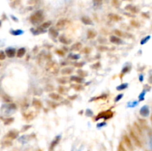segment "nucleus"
<instances>
[{"instance_id": "nucleus-5", "label": "nucleus", "mask_w": 152, "mask_h": 151, "mask_svg": "<svg viewBox=\"0 0 152 151\" xmlns=\"http://www.w3.org/2000/svg\"><path fill=\"white\" fill-rule=\"evenodd\" d=\"M18 135H19V132H17L16 130H10V131H9L7 133L6 137L8 139H10V140H13V139H16L17 136H18Z\"/></svg>"}, {"instance_id": "nucleus-25", "label": "nucleus", "mask_w": 152, "mask_h": 151, "mask_svg": "<svg viewBox=\"0 0 152 151\" xmlns=\"http://www.w3.org/2000/svg\"><path fill=\"white\" fill-rule=\"evenodd\" d=\"M108 96L107 95H102V96H97V97H93L92 98L90 102H93V101H97V100H99V99H103V100H105V99H107Z\"/></svg>"}, {"instance_id": "nucleus-48", "label": "nucleus", "mask_w": 152, "mask_h": 151, "mask_svg": "<svg viewBox=\"0 0 152 151\" xmlns=\"http://www.w3.org/2000/svg\"><path fill=\"white\" fill-rule=\"evenodd\" d=\"M100 67V63L99 62H97V63H96V64H93V66L91 67L92 68H95V69H97V68H99Z\"/></svg>"}, {"instance_id": "nucleus-36", "label": "nucleus", "mask_w": 152, "mask_h": 151, "mask_svg": "<svg viewBox=\"0 0 152 151\" xmlns=\"http://www.w3.org/2000/svg\"><path fill=\"white\" fill-rule=\"evenodd\" d=\"M117 151H126L125 148L123 146V143H119V145H118Z\"/></svg>"}, {"instance_id": "nucleus-23", "label": "nucleus", "mask_w": 152, "mask_h": 151, "mask_svg": "<svg viewBox=\"0 0 152 151\" xmlns=\"http://www.w3.org/2000/svg\"><path fill=\"white\" fill-rule=\"evenodd\" d=\"M59 40L60 42H62V44H70V42H71V41L68 39L65 36H59Z\"/></svg>"}, {"instance_id": "nucleus-21", "label": "nucleus", "mask_w": 152, "mask_h": 151, "mask_svg": "<svg viewBox=\"0 0 152 151\" xmlns=\"http://www.w3.org/2000/svg\"><path fill=\"white\" fill-rule=\"evenodd\" d=\"M50 25H51V22H50V21L46 22H44V23H42V24L40 25L39 29H41V30L47 29V28H50Z\"/></svg>"}, {"instance_id": "nucleus-18", "label": "nucleus", "mask_w": 152, "mask_h": 151, "mask_svg": "<svg viewBox=\"0 0 152 151\" xmlns=\"http://www.w3.org/2000/svg\"><path fill=\"white\" fill-rule=\"evenodd\" d=\"M25 53H26V50H25V48H20L18 50L16 56H17L18 58H22V56H25Z\"/></svg>"}, {"instance_id": "nucleus-11", "label": "nucleus", "mask_w": 152, "mask_h": 151, "mask_svg": "<svg viewBox=\"0 0 152 151\" xmlns=\"http://www.w3.org/2000/svg\"><path fill=\"white\" fill-rule=\"evenodd\" d=\"M49 97L51 99H54V100H56V101H60V100H62V99H63L62 97L59 95V94H57V93H51L49 94Z\"/></svg>"}, {"instance_id": "nucleus-26", "label": "nucleus", "mask_w": 152, "mask_h": 151, "mask_svg": "<svg viewBox=\"0 0 152 151\" xmlns=\"http://www.w3.org/2000/svg\"><path fill=\"white\" fill-rule=\"evenodd\" d=\"M10 33H11V34L14 35V36H20V35L22 34L24 32L22 30H11Z\"/></svg>"}, {"instance_id": "nucleus-33", "label": "nucleus", "mask_w": 152, "mask_h": 151, "mask_svg": "<svg viewBox=\"0 0 152 151\" xmlns=\"http://www.w3.org/2000/svg\"><path fill=\"white\" fill-rule=\"evenodd\" d=\"M58 91H59V93H62V94H65L68 91V90H65V87H62V86H60L58 88Z\"/></svg>"}, {"instance_id": "nucleus-56", "label": "nucleus", "mask_w": 152, "mask_h": 151, "mask_svg": "<svg viewBox=\"0 0 152 151\" xmlns=\"http://www.w3.org/2000/svg\"><path fill=\"white\" fill-rule=\"evenodd\" d=\"M145 151H148V150H145Z\"/></svg>"}, {"instance_id": "nucleus-44", "label": "nucleus", "mask_w": 152, "mask_h": 151, "mask_svg": "<svg viewBox=\"0 0 152 151\" xmlns=\"http://www.w3.org/2000/svg\"><path fill=\"white\" fill-rule=\"evenodd\" d=\"M58 82L60 83V84H65L67 83V80L65 78H59L58 79Z\"/></svg>"}, {"instance_id": "nucleus-43", "label": "nucleus", "mask_w": 152, "mask_h": 151, "mask_svg": "<svg viewBox=\"0 0 152 151\" xmlns=\"http://www.w3.org/2000/svg\"><path fill=\"white\" fill-rule=\"evenodd\" d=\"M123 97V94H119L115 98V100H114V101H115V102H119V100H120V99H121Z\"/></svg>"}, {"instance_id": "nucleus-46", "label": "nucleus", "mask_w": 152, "mask_h": 151, "mask_svg": "<svg viewBox=\"0 0 152 151\" xmlns=\"http://www.w3.org/2000/svg\"><path fill=\"white\" fill-rule=\"evenodd\" d=\"M90 52H91V48H85L83 50V53L84 54H89Z\"/></svg>"}, {"instance_id": "nucleus-12", "label": "nucleus", "mask_w": 152, "mask_h": 151, "mask_svg": "<svg viewBox=\"0 0 152 151\" xmlns=\"http://www.w3.org/2000/svg\"><path fill=\"white\" fill-rule=\"evenodd\" d=\"M81 20H82L83 23H84L85 24H87V25H92V24H93L92 20L90 18H88V17H87V16H83V17H82Z\"/></svg>"}, {"instance_id": "nucleus-31", "label": "nucleus", "mask_w": 152, "mask_h": 151, "mask_svg": "<svg viewBox=\"0 0 152 151\" xmlns=\"http://www.w3.org/2000/svg\"><path fill=\"white\" fill-rule=\"evenodd\" d=\"M71 87H73V88H74V90H77V91L82 90L83 89V87L82 85H80V84H72Z\"/></svg>"}, {"instance_id": "nucleus-19", "label": "nucleus", "mask_w": 152, "mask_h": 151, "mask_svg": "<svg viewBox=\"0 0 152 151\" xmlns=\"http://www.w3.org/2000/svg\"><path fill=\"white\" fill-rule=\"evenodd\" d=\"M71 80L73 81V82H75L79 83V84L83 83L84 82L83 78H82V77H79V76H71Z\"/></svg>"}, {"instance_id": "nucleus-45", "label": "nucleus", "mask_w": 152, "mask_h": 151, "mask_svg": "<svg viewBox=\"0 0 152 151\" xmlns=\"http://www.w3.org/2000/svg\"><path fill=\"white\" fill-rule=\"evenodd\" d=\"M6 58V54H5L4 51H1V54H0V59L1 60H4Z\"/></svg>"}, {"instance_id": "nucleus-39", "label": "nucleus", "mask_w": 152, "mask_h": 151, "mask_svg": "<svg viewBox=\"0 0 152 151\" xmlns=\"http://www.w3.org/2000/svg\"><path fill=\"white\" fill-rule=\"evenodd\" d=\"M131 25L134 26V28H139V27L140 26V23H139L138 22H136V21H131Z\"/></svg>"}, {"instance_id": "nucleus-51", "label": "nucleus", "mask_w": 152, "mask_h": 151, "mask_svg": "<svg viewBox=\"0 0 152 151\" xmlns=\"http://www.w3.org/2000/svg\"><path fill=\"white\" fill-rule=\"evenodd\" d=\"M37 1H38V0H30L28 3L30 4V5H33V4H35L36 2H37Z\"/></svg>"}, {"instance_id": "nucleus-3", "label": "nucleus", "mask_w": 152, "mask_h": 151, "mask_svg": "<svg viewBox=\"0 0 152 151\" xmlns=\"http://www.w3.org/2000/svg\"><path fill=\"white\" fill-rule=\"evenodd\" d=\"M129 133H130L131 137L132 138L133 141H134L135 145H136L137 147H142V143H141V141L140 140L139 137L137 136V134H136V133L134 132V130H131V129H130V130H129Z\"/></svg>"}, {"instance_id": "nucleus-35", "label": "nucleus", "mask_w": 152, "mask_h": 151, "mask_svg": "<svg viewBox=\"0 0 152 151\" xmlns=\"http://www.w3.org/2000/svg\"><path fill=\"white\" fill-rule=\"evenodd\" d=\"M114 33H115V34H117L119 36H125V34H124L121 30H114Z\"/></svg>"}, {"instance_id": "nucleus-49", "label": "nucleus", "mask_w": 152, "mask_h": 151, "mask_svg": "<svg viewBox=\"0 0 152 151\" xmlns=\"http://www.w3.org/2000/svg\"><path fill=\"white\" fill-rule=\"evenodd\" d=\"M94 3L97 5H100L102 3V0H94Z\"/></svg>"}, {"instance_id": "nucleus-37", "label": "nucleus", "mask_w": 152, "mask_h": 151, "mask_svg": "<svg viewBox=\"0 0 152 151\" xmlns=\"http://www.w3.org/2000/svg\"><path fill=\"white\" fill-rule=\"evenodd\" d=\"M69 57L71 58V59H79V58H80V56L78 55V54H71L70 56H69Z\"/></svg>"}, {"instance_id": "nucleus-22", "label": "nucleus", "mask_w": 152, "mask_h": 151, "mask_svg": "<svg viewBox=\"0 0 152 151\" xmlns=\"http://www.w3.org/2000/svg\"><path fill=\"white\" fill-rule=\"evenodd\" d=\"M96 36H97V32H95V31H93L92 30H88V34H87V36H88V38L90 39H93V38H95L96 37Z\"/></svg>"}, {"instance_id": "nucleus-29", "label": "nucleus", "mask_w": 152, "mask_h": 151, "mask_svg": "<svg viewBox=\"0 0 152 151\" xmlns=\"http://www.w3.org/2000/svg\"><path fill=\"white\" fill-rule=\"evenodd\" d=\"M139 102L137 101H131L130 102L128 103V107H135L136 106H137Z\"/></svg>"}, {"instance_id": "nucleus-10", "label": "nucleus", "mask_w": 152, "mask_h": 151, "mask_svg": "<svg viewBox=\"0 0 152 151\" xmlns=\"http://www.w3.org/2000/svg\"><path fill=\"white\" fill-rule=\"evenodd\" d=\"M60 139H61V136H56L55 139H54V140L52 142H51V144H50V150H53L54 148H55V147L57 145H58V143L60 141Z\"/></svg>"}, {"instance_id": "nucleus-52", "label": "nucleus", "mask_w": 152, "mask_h": 151, "mask_svg": "<svg viewBox=\"0 0 152 151\" xmlns=\"http://www.w3.org/2000/svg\"><path fill=\"white\" fill-rule=\"evenodd\" d=\"M77 97V95H75V96H70V97H68V99H70V100H74Z\"/></svg>"}, {"instance_id": "nucleus-13", "label": "nucleus", "mask_w": 152, "mask_h": 151, "mask_svg": "<svg viewBox=\"0 0 152 151\" xmlns=\"http://www.w3.org/2000/svg\"><path fill=\"white\" fill-rule=\"evenodd\" d=\"M108 17H109L110 19L114 21V22H118V21L122 19V18L119 16H118L117 14H110L108 15Z\"/></svg>"}, {"instance_id": "nucleus-38", "label": "nucleus", "mask_w": 152, "mask_h": 151, "mask_svg": "<svg viewBox=\"0 0 152 151\" xmlns=\"http://www.w3.org/2000/svg\"><path fill=\"white\" fill-rule=\"evenodd\" d=\"M85 115H86V116H92L93 115V111L91 110H90V109H88L87 110H86V112H85Z\"/></svg>"}, {"instance_id": "nucleus-42", "label": "nucleus", "mask_w": 152, "mask_h": 151, "mask_svg": "<svg viewBox=\"0 0 152 151\" xmlns=\"http://www.w3.org/2000/svg\"><path fill=\"white\" fill-rule=\"evenodd\" d=\"M85 63L84 62H78V63H74V66L76 68H82L83 66H84Z\"/></svg>"}, {"instance_id": "nucleus-2", "label": "nucleus", "mask_w": 152, "mask_h": 151, "mask_svg": "<svg viewBox=\"0 0 152 151\" xmlns=\"http://www.w3.org/2000/svg\"><path fill=\"white\" fill-rule=\"evenodd\" d=\"M113 116V113L111 111V110H106V111H103V112H101L98 116L96 118V120H99L100 119H103L105 120H107V119H109L111 118H112Z\"/></svg>"}, {"instance_id": "nucleus-16", "label": "nucleus", "mask_w": 152, "mask_h": 151, "mask_svg": "<svg viewBox=\"0 0 152 151\" xmlns=\"http://www.w3.org/2000/svg\"><path fill=\"white\" fill-rule=\"evenodd\" d=\"M49 34L50 35L54 37V38H56L59 36V32L57 31V30H56L54 28H51L49 29Z\"/></svg>"}, {"instance_id": "nucleus-55", "label": "nucleus", "mask_w": 152, "mask_h": 151, "mask_svg": "<svg viewBox=\"0 0 152 151\" xmlns=\"http://www.w3.org/2000/svg\"><path fill=\"white\" fill-rule=\"evenodd\" d=\"M151 123H152V115H151Z\"/></svg>"}, {"instance_id": "nucleus-27", "label": "nucleus", "mask_w": 152, "mask_h": 151, "mask_svg": "<svg viewBox=\"0 0 152 151\" xmlns=\"http://www.w3.org/2000/svg\"><path fill=\"white\" fill-rule=\"evenodd\" d=\"M77 73H78L79 76H80L81 77H85V76H88V73L86 71H84L83 70H78Z\"/></svg>"}, {"instance_id": "nucleus-32", "label": "nucleus", "mask_w": 152, "mask_h": 151, "mask_svg": "<svg viewBox=\"0 0 152 151\" xmlns=\"http://www.w3.org/2000/svg\"><path fill=\"white\" fill-rule=\"evenodd\" d=\"M145 93H146V90H143V91H142L141 93L140 94V96H139V101H143L144 100L145 96Z\"/></svg>"}, {"instance_id": "nucleus-1", "label": "nucleus", "mask_w": 152, "mask_h": 151, "mask_svg": "<svg viewBox=\"0 0 152 151\" xmlns=\"http://www.w3.org/2000/svg\"><path fill=\"white\" fill-rule=\"evenodd\" d=\"M44 19V16L42 10H38L34 13L30 17V21L33 24H39L42 20Z\"/></svg>"}, {"instance_id": "nucleus-40", "label": "nucleus", "mask_w": 152, "mask_h": 151, "mask_svg": "<svg viewBox=\"0 0 152 151\" xmlns=\"http://www.w3.org/2000/svg\"><path fill=\"white\" fill-rule=\"evenodd\" d=\"M98 50L99 51L103 52V51L107 50H108V48H106V47H105V46H103V45H100V46H99L98 47Z\"/></svg>"}, {"instance_id": "nucleus-15", "label": "nucleus", "mask_w": 152, "mask_h": 151, "mask_svg": "<svg viewBox=\"0 0 152 151\" xmlns=\"http://www.w3.org/2000/svg\"><path fill=\"white\" fill-rule=\"evenodd\" d=\"M73 71H74L73 68H65L61 70V73L62 75H70L73 73Z\"/></svg>"}, {"instance_id": "nucleus-17", "label": "nucleus", "mask_w": 152, "mask_h": 151, "mask_svg": "<svg viewBox=\"0 0 152 151\" xmlns=\"http://www.w3.org/2000/svg\"><path fill=\"white\" fill-rule=\"evenodd\" d=\"M125 9L127 10H128V11H130V12H131V13H134V14H136V13H138V12H139L138 8H137L136 7L132 6V5H131L126 6Z\"/></svg>"}, {"instance_id": "nucleus-34", "label": "nucleus", "mask_w": 152, "mask_h": 151, "mask_svg": "<svg viewBox=\"0 0 152 151\" xmlns=\"http://www.w3.org/2000/svg\"><path fill=\"white\" fill-rule=\"evenodd\" d=\"M150 39H151V36H147L146 37H145L144 39H142V41L140 42V44H145Z\"/></svg>"}, {"instance_id": "nucleus-8", "label": "nucleus", "mask_w": 152, "mask_h": 151, "mask_svg": "<svg viewBox=\"0 0 152 151\" xmlns=\"http://www.w3.org/2000/svg\"><path fill=\"white\" fill-rule=\"evenodd\" d=\"M123 139H124V141H125V144L128 147V149H130L131 150H133V145L131 141V139L127 135H125L124 137H123Z\"/></svg>"}, {"instance_id": "nucleus-53", "label": "nucleus", "mask_w": 152, "mask_h": 151, "mask_svg": "<svg viewBox=\"0 0 152 151\" xmlns=\"http://www.w3.org/2000/svg\"><path fill=\"white\" fill-rule=\"evenodd\" d=\"M139 79H140V82H142V81H143L144 77H143V75H142V74H140V76H139Z\"/></svg>"}, {"instance_id": "nucleus-28", "label": "nucleus", "mask_w": 152, "mask_h": 151, "mask_svg": "<svg viewBox=\"0 0 152 151\" xmlns=\"http://www.w3.org/2000/svg\"><path fill=\"white\" fill-rule=\"evenodd\" d=\"M2 99H3V101L5 102H10L12 101L11 98H10L8 95H7V94L2 95Z\"/></svg>"}, {"instance_id": "nucleus-54", "label": "nucleus", "mask_w": 152, "mask_h": 151, "mask_svg": "<svg viewBox=\"0 0 152 151\" xmlns=\"http://www.w3.org/2000/svg\"><path fill=\"white\" fill-rule=\"evenodd\" d=\"M106 124H105V122H103L102 124H99L98 125H97V127H103V126H105Z\"/></svg>"}, {"instance_id": "nucleus-6", "label": "nucleus", "mask_w": 152, "mask_h": 151, "mask_svg": "<svg viewBox=\"0 0 152 151\" xmlns=\"http://www.w3.org/2000/svg\"><path fill=\"white\" fill-rule=\"evenodd\" d=\"M5 54L7 55L8 57L13 58L16 55V50L14 48H8L5 50Z\"/></svg>"}, {"instance_id": "nucleus-24", "label": "nucleus", "mask_w": 152, "mask_h": 151, "mask_svg": "<svg viewBox=\"0 0 152 151\" xmlns=\"http://www.w3.org/2000/svg\"><path fill=\"white\" fill-rule=\"evenodd\" d=\"M128 87V83H123V84H121L120 85H119L117 87V90L118 91H121V90H123L125 89Z\"/></svg>"}, {"instance_id": "nucleus-50", "label": "nucleus", "mask_w": 152, "mask_h": 151, "mask_svg": "<svg viewBox=\"0 0 152 151\" xmlns=\"http://www.w3.org/2000/svg\"><path fill=\"white\" fill-rule=\"evenodd\" d=\"M56 54H59V55H61V56H63L64 53L62 51V50H56Z\"/></svg>"}, {"instance_id": "nucleus-14", "label": "nucleus", "mask_w": 152, "mask_h": 151, "mask_svg": "<svg viewBox=\"0 0 152 151\" xmlns=\"http://www.w3.org/2000/svg\"><path fill=\"white\" fill-rule=\"evenodd\" d=\"M82 44L80 42H77L74 44L71 47V50H73V51H77V50H79L81 48H82Z\"/></svg>"}, {"instance_id": "nucleus-41", "label": "nucleus", "mask_w": 152, "mask_h": 151, "mask_svg": "<svg viewBox=\"0 0 152 151\" xmlns=\"http://www.w3.org/2000/svg\"><path fill=\"white\" fill-rule=\"evenodd\" d=\"M130 67L129 66H125V68H123V70H122V73H126L130 70Z\"/></svg>"}, {"instance_id": "nucleus-30", "label": "nucleus", "mask_w": 152, "mask_h": 151, "mask_svg": "<svg viewBox=\"0 0 152 151\" xmlns=\"http://www.w3.org/2000/svg\"><path fill=\"white\" fill-rule=\"evenodd\" d=\"M14 121V118H6L4 120V124H5V125H8V124H11Z\"/></svg>"}, {"instance_id": "nucleus-4", "label": "nucleus", "mask_w": 152, "mask_h": 151, "mask_svg": "<svg viewBox=\"0 0 152 151\" xmlns=\"http://www.w3.org/2000/svg\"><path fill=\"white\" fill-rule=\"evenodd\" d=\"M140 114L142 117H147L149 115V107L147 105H144L143 107H141L140 110Z\"/></svg>"}, {"instance_id": "nucleus-20", "label": "nucleus", "mask_w": 152, "mask_h": 151, "mask_svg": "<svg viewBox=\"0 0 152 151\" xmlns=\"http://www.w3.org/2000/svg\"><path fill=\"white\" fill-rule=\"evenodd\" d=\"M32 104L34 105V107H35L36 108H37V109H40V108H42V103L41 102L38 100V99H34L33 100V102H32Z\"/></svg>"}, {"instance_id": "nucleus-7", "label": "nucleus", "mask_w": 152, "mask_h": 151, "mask_svg": "<svg viewBox=\"0 0 152 151\" xmlns=\"http://www.w3.org/2000/svg\"><path fill=\"white\" fill-rule=\"evenodd\" d=\"M110 42L113 44H120L123 43V40L116 36H110Z\"/></svg>"}, {"instance_id": "nucleus-47", "label": "nucleus", "mask_w": 152, "mask_h": 151, "mask_svg": "<svg viewBox=\"0 0 152 151\" xmlns=\"http://www.w3.org/2000/svg\"><path fill=\"white\" fill-rule=\"evenodd\" d=\"M30 127H31L30 125H25L24 127H22V132H24V131H26V130H28V129H29Z\"/></svg>"}, {"instance_id": "nucleus-9", "label": "nucleus", "mask_w": 152, "mask_h": 151, "mask_svg": "<svg viewBox=\"0 0 152 151\" xmlns=\"http://www.w3.org/2000/svg\"><path fill=\"white\" fill-rule=\"evenodd\" d=\"M68 23V21L67 19H60L58 21L56 24V28L59 29H62L67 25Z\"/></svg>"}]
</instances>
